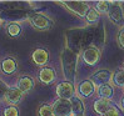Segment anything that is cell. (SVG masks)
I'll return each instance as SVG.
<instances>
[{"label": "cell", "mask_w": 124, "mask_h": 116, "mask_svg": "<svg viewBox=\"0 0 124 116\" xmlns=\"http://www.w3.org/2000/svg\"><path fill=\"white\" fill-rule=\"evenodd\" d=\"M60 57H62V66H63L64 77L67 79V81L74 82L75 72H77V62H78L77 53L67 46L62 51Z\"/></svg>", "instance_id": "cell-1"}, {"label": "cell", "mask_w": 124, "mask_h": 116, "mask_svg": "<svg viewBox=\"0 0 124 116\" xmlns=\"http://www.w3.org/2000/svg\"><path fill=\"white\" fill-rule=\"evenodd\" d=\"M31 26H34L38 30H48L53 26V20L49 16L44 15V14H33L29 19Z\"/></svg>", "instance_id": "cell-2"}, {"label": "cell", "mask_w": 124, "mask_h": 116, "mask_svg": "<svg viewBox=\"0 0 124 116\" xmlns=\"http://www.w3.org/2000/svg\"><path fill=\"white\" fill-rule=\"evenodd\" d=\"M62 4L69 11H71L73 14H75L77 16H80V18H85L86 13L90 9V6L84 1H63Z\"/></svg>", "instance_id": "cell-3"}, {"label": "cell", "mask_w": 124, "mask_h": 116, "mask_svg": "<svg viewBox=\"0 0 124 116\" xmlns=\"http://www.w3.org/2000/svg\"><path fill=\"white\" fill-rule=\"evenodd\" d=\"M53 106V116H71L70 100L56 99Z\"/></svg>", "instance_id": "cell-4"}, {"label": "cell", "mask_w": 124, "mask_h": 116, "mask_svg": "<svg viewBox=\"0 0 124 116\" xmlns=\"http://www.w3.org/2000/svg\"><path fill=\"white\" fill-rule=\"evenodd\" d=\"M74 85L70 81H62L58 84L56 86V95L58 99H64V100H70L73 96H74Z\"/></svg>", "instance_id": "cell-5"}, {"label": "cell", "mask_w": 124, "mask_h": 116, "mask_svg": "<svg viewBox=\"0 0 124 116\" xmlns=\"http://www.w3.org/2000/svg\"><path fill=\"white\" fill-rule=\"evenodd\" d=\"M108 16L114 24L119 25L120 23L124 21V10L120 3H110L108 11Z\"/></svg>", "instance_id": "cell-6"}, {"label": "cell", "mask_w": 124, "mask_h": 116, "mask_svg": "<svg viewBox=\"0 0 124 116\" xmlns=\"http://www.w3.org/2000/svg\"><path fill=\"white\" fill-rule=\"evenodd\" d=\"M100 60V51L95 46H88L83 51V61L89 65V66H94L97 65Z\"/></svg>", "instance_id": "cell-7"}, {"label": "cell", "mask_w": 124, "mask_h": 116, "mask_svg": "<svg viewBox=\"0 0 124 116\" xmlns=\"http://www.w3.org/2000/svg\"><path fill=\"white\" fill-rule=\"evenodd\" d=\"M110 80H112V72L109 71L108 69H100V70L95 71V72L92 75V79H90V81L95 85V86H97V85H98V86L105 85V84H108Z\"/></svg>", "instance_id": "cell-8"}, {"label": "cell", "mask_w": 124, "mask_h": 116, "mask_svg": "<svg viewBox=\"0 0 124 116\" xmlns=\"http://www.w3.org/2000/svg\"><path fill=\"white\" fill-rule=\"evenodd\" d=\"M24 97V94L21 92L16 86L15 88H9L4 94V100L8 104H11V106H15L16 104H19Z\"/></svg>", "instance_id": "cell-9"}, {"label": "cell", "mask_w": 124, "mask_h": 116, "mask_svg": "<svg viewBox=\"0 0 124 116\" xmlns=\"http://www.w3.org/2000/svg\"><path fill=\"white\" fill-rule=\"evenodd\" d=\"M38 77H39V81L43 85H50V84H53L55 81L56 72H55V70L53 68L44 66V68H41V70L39 71Z\"/></svg>", "instance_id": "cell-10"}, {"label": "cell", "mask_w": 124, "mask_h": 116, "mask_svg": "<svg viewBox=\"0 0 124 116\" xmlns=\"http://www.w3.org/2000/svg\"><path fill=\"white\" fill-rule=\"evenodd\" d=\"M31 60L34 61L35 65L44 68L45 65L48 64V61H49V53L46 51L45 49L38 48V49H35L34 51H33V54H31Z\"/></svg>", "instance_id": "cell-11"}, {"label": "cell", "mask_w": 124, "mask_h": 116, "mask_svg": "<svg viewBox=\"0 0 124 116\" xmlns=\"http://www.w3.org/2000/svg\"><path fill=\"white\" fill-rule=\"evenodd\" d=\"M95 92V85L90 80H83L78 85V94L82 97H90Z\"/></svg>", "instance_id": "cell-12"}, {"label": "cell", "mask_w": 124, "mask_h": 116, "mask_svg": "<svg viewBox=\"0 0 124 116\" xmlns=\"http://www.w3.org/2000/svg\"><path fill=\"white\" fill-rule=\"evenodd\" d=\"M35 86V80L31 77V76H28V75H24L21 76L19 80H18V84H16V88L23 92H30Z\"/></svg>", "instance_id": "cell-13"}, {"label": "cell", "mask_w": 124, "mask_h": 116, "mask_svg": "<svg viewBox=\"0 0 124 116\" xmlns=\"http://www.w3.org/2000/svg\"><path fill=\"white\" fill-rule=\"evenodd\" d=\"M18 69V62L14 57H5L1 61V71L6 75H11L16 71Z\"/></svg>", "instance_id": "cell-14"}, {"label": "cell", "mask_w": 124, "mask_h": 116, "mask_svg": "<svg viewBox=\"0 0 124 116\" xmlns=\"http://www.w3.org/2000/svg\"><path fill=\"white\" fill-rule=\"evenodd\" d=\"M71 105V115L73 116H83L84 115V102L78 96H73L70 99Z\"/></svg>", "instance_id": "cell-15"}, {"label": "cell", "mask_w": 124, "mask_h": 116, "mask_svg": "<svg viewBox=\"0 0 124 116\" xmlns=\"http://www.w3.org/2000/svg\"><path fill=\"white\" fill-rule=\"evenodd\" d=\"M113 105L110 102V100H105V99H98L94 102V110H95L98 114L103 115L104 112H107L109 109H110Z\"/></svg>", "instance_id": "cell-16"}, {"label": "cell", "mask_w": 124, "mask_h": 116, "mask_svg": "<svg viewBox=\"0 0 124 116\" xmlns=\"http://www.w3.org/2000/svg\"><path fill=\"white\" fill-rule=\"evenodd\" d=\"M98 95H99V99L110 100L114 96V89L109 84L101 85V86H99V88H98Z\"/></svg>", "instance_id": "cell-17"}, {"label": "cell", "mask_w": 124, "mask_h": 116, "mask_svg": "<svg viewBox=\"0 0 124 116\" xmlns=\"http://www.w3.org/2000/svg\"><path fill=\"white\" fill-rule=\"evenodd\" d=\"M113 82L118 88H124V69H118L113 74Z\"/></svg>", "instance_id": "cell-18"}, {"label": "cell", "mask_w": 124, "mask_h": 116, "mask_svg": "<svg viewBox=\"0 0 124 116\" xmlns=\"http://www.w3.org/2000/svg\"><path fill=\"white\" fill-rule=\"evenodd\" d=\"M6 30H8L9 36H11V38H18L21 33V26L18 23H10L8 25V27H6Z\"/></svg>", "instance_id": "cell-19"}, {"label": "cell", "mask_w": 124, "mask_h": 116, "mask_svg": "<svg viewBox=\"0 0 124 116\" xmlns=\"http://www.w3.org/2000/svg\"><path fill=\"white\" fill-rule=\"evenodd\" d=\"M99 18H100V15L94 8H90L89 11L86 13V15H85V20L88 21L89 24H94V23H97V21H99Z\"/></svg>", "instance_id": "cell-20"}, {"label": "cell", "mask_w": 124, "mask_h": 116, "mask_svg": "<svg viewBox=\"0 0 124 116\" xmlns=\"http://www.w3.org/2000/svg\"><path fill=\"white\" fill-rule=\"evenodd\" d=\"M38 115L39 116H52L53 115V106L50 104H43L38 109Z\"/></svg>", "instance_id": "cell-21"}, {"label": "cell", "mask_w": 124, "mask_h": 116, "mask_svg": "<svg viewBox=\"0 0 124 116\" xmlns=\"http://www.w3.org/2000/svg\"><path fill=\"white\" fill-rule=\"evenodd\" d=\"M109 6H110V3L109 1H98L95 5V10L98 11V14H108L109 11Z\"/></svg>", "instance_id": "cell-22"}, {"label": "cell", "mask_w": 124, "mask_h": 116, "mask_svg": "<svg viewBox=\"0 0 124 116\" xmlns=\"http://www.w3.org/2000/svg\"><path fill=\"white\" fill-rule=\"evenodd\" d=\"M4 116H19V110L16 106H8L4 110Z\"/></svg>", "instance_id": "cell-23"}, {"label": "cell", "mask_w": 124, "mask_h": 116, "mask_svg": "<svg viewBox=\"0 0 124 116\" xmlns=\"http://www.w3.org/2000/svg\"><path fill=\"white\" fill-rule=\"evenodd\" d=\"M116 42H118V46L120 49H124V26L118 31V35H116Z\"/></svg>", "instance_id": "cell-24"}, {"label": "cell", "mask_w": 124, "mask_h": 116, "mask_svg": "<svg viewBox=\"0 0 124 116\" xmlns=\"http://www.w3.org/2000/svg\"><path fill=\"white\" fill-rule=\"evenodd\" d=\"M101 116H119V110L115 106H112L107 112H104Z\"/></svg>", "instance_id": "cell-25"}, {"label": "cell", "mask_w": 124, "mask_h": 116, "mask_svg": "<svg viewBox=\"0 0 124 116\" xmlns=\"http://www.w3.org/2000/svg\"><path fill=\"white\" fill-rule=\"evenodd\" d=\"M122 106H123V109H124V96H123V99H122Z\"/></svg>", "instance_id": "cell-26"}, {"label": "cell", "mask_w": 124, "mask_h": 116, "mask_svg": "<svg viewBox=\"0 0 124 116\" xmlns=\"http://www.w3.org/2000/svg\"><path fill=\"white\" fill-rule=\"evenodd\" d=\"M1 24H3V20H1V18H0V26H1Z\"/></svg>", "instance_id": "cell-27"}, {"label": "cell", "mask_w": 124, "mask_h": 116, "mask_svg": "<svg viewBox=\"0 0 124 116\" xmlns=\"http://www.w3.org/2000/svg\"><path fill=\"white\" fill-rule=\"evenodd\" d=\"M123 69H124V65H123Z\"/></svg>", "instance_id": "cell-28"}, {"label": "cell", "mask_w": 124, "mask_h": 116, "mask_svg": "<svg viewBox=\"0 0 124 116\" xmlns=\"http://www.w3.org/2000/svg\"><path fill=\"white\" fill-rule=\"evenodd\" d=\"M52 116H53V115H52Z\"/></svg>", "instance_id": "cell-29"}]
</instances>
